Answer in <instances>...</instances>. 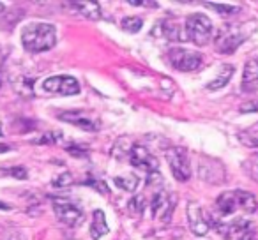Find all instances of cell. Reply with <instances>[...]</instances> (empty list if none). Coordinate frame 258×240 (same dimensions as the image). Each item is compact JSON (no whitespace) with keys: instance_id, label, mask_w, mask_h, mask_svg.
Listing matches in <instances>:
<instances>
[{"instance_id":"e575fe53","label":"cell","mask_w":258,"mask_h":240,"mask_svg":"<svg viewBox=\"0 0 258 240\" xmlns=\"http://www.w3.org/2000/svg\"><path fill=\"white\" fill-rule=\"evenodd\" d=\"M0 210H11V207H9V205H6V203H2V201H0Z\"/></svg>"},{"instance_id":"ba28073f","label":"cell","mask_w":258,"mask_h":240,"mask_svg":"<svg viewBox=\"0 0 258 240\" xmlns=\"http://www.w3.org/2000/svg\"><path fill=\"white\" fill-rule=\"evenodd\" d=\"M43 90L50 94H58V96H76L80 94V83L73 76H50L43 82Z\"/></svg>"},{"instance_id":"f546056e","label":"cell","mask_w":258,"mask_h":240,"mask_svg":"<svg viewBox=\"0 0 258 240\" xmlns=\"http://www.w3.org/2000/svg\"><path fill=\"white\" fill-rule=\"evenodd\" d=\"M237 240H258V235H256V231H253V229H246L244 233H240Z\"/></svg>"},{"instance_id":"d590c367","label":"cell","mask_w":258,"mask_h":240,"mask_svg":"<svg viewBox=\"0 0 258 240\" xmlns=\"http://www.w3.org/2000/svg\"><path fill=\"white\" fill-rule=\"evenodd\" d=\"M0 136H2V122H0Z\"/></svg>"},{"instance_id":"277c9868","label":"cell","mask_w":258,"mask_h":240,"mask_svg":"<svg viewBox=\"0 0 258 240\" xmlns=\"http://www.w3.org/2000/svg\"><path fill=\"white\" fill-rule=\"evenodd\" d=\"M168 60L172 64L173 69L182 72H191L200 69V65L204 64V57L202 53L193 50H184V48H172L168 51Z\"/></svg>"},{"instance_id":"8fae6325","label":"cell","mask_w":258,"mask_h":240,"mask_svg":"<svg viewBox=\"0 0 258 240\" xmlns=\"http://www.w3.org/2000/svg\"><path fill=\"white\" fill-rule=\"evenodd\" d=\"M151 36L166 37L168 41H187L186 27H184V30H182L175 22H159L158 25L152 29Z\"/></svg>"},{"instance_id":"4fadbf2b","label":"cell","mask_w":258,"mask_h":240,"mask_svg":"<svg viewBox=\"0 0 258 240\" xmlns=\"http://www.w3.org/2000/svg\"><path fill=\"white\" fill-rule=\"evenodd\" d=\"M240 89L242 92H256L258 90V57L247 60L244 65Z\"/></svg>"},{"instance_id":"ffe728a7","label":"cell","mask_w":258,"mask_h":240,"mask_svg":"<svg viewBox=\"0 0 258 240\" xmlns=\"http://www.w3.org/2000/svg\"><path fill=\"white\" fill-rule=\"evenodd\" d=\"M113 182L118 189L129 191V193H131V191H137L140 180H138V177H135V175H122V177H115Z\"/></svg>"},{"instance_id":"1f68e13d","label":"cell","mask_w":258,"mask_h":240,"mask_svg":"<svg viewBox=\"0 0 258 240\" xmlns=\"http://www.w3.org/2000/svg\"><path fill=\"white\" fill-rule=\"evenodd\" d=\"M131 6H149V8H158L156 2H145V0H129Z\"/></svg>"},{"instance_id":"9a60e30c","label":"cell","mask_w":258,"mask_h":240,"mask_svg":"<svg viewBox=\"0 0 258 240\" xmlns=\"http://www.w3.org/2000/svg\"><path fill=\"white\" fill-rule=\"evenodd\" d=\"M200 177L202 180L205 182H211V184H216V179L214 177H219V180H225V170L219 163L216 161H205V163H200Z\"/></svg>"},{"instance_id":"4dcf8cb0","label":"cell","mask_w":258,"mask_h":240,"mask_svg":"<svg viewBox=\"0 0 258 240\" xmlns=\"http://www.w3.org/2000/svg\"><path fill=\"white\" fill-rule=\"evenodd\" d=\"M240 111H242V113H247V111H258V101H253V103L242 104Z\"/></svg>"},{"instance_id":"83f0119b","label":"cell","mask_w":258,"mask_h":240,"mask_svg":"<svg viewBox=\"0 0 258 240\" xmlns=\"http://www.w3.org/2000/svg\"><path fill=\"white\" fill-rule=\"evenodd\" d=\"M163 184V177L159 172H151L147 177V186H161Z\"/></svg>"},{"instance_id":"3957f363","label":"cell","mask_w":258,"mask_h":240,"mask_svg":"<svg viewBox=\"0 0 258 240\" xmlns=\"http://www.w3.org/2000/svg\"><path fill=\"white\" fill-rule=\"evenodd\" d=\"M187 39L193 41L197 46H205L212 37V23L209 16L202 13H193L186 18Z\"/></svg>"},{"instance_id":"6da1fadb","label":"cell","mask_w":258,"mask_h":240,"mask_svg":"<svg viewBox=\"0 0 258 240\" xmlns=\"http://www.w3.org/2000/svg\"><path fill=\"white\" fill-rule=\"evenodd\" d=\"M57 43V29L51 23H29L22 32V44L30 53L48 51Z\"/></svg>"},{"instance_id":"cb8c5ba5","label":"cell","mask_w":258,"mask_h":240,"mask_svg":"<svg viewBox=\"0 0 258 240\" xmlns=\"http://www.w3.org/2000/svg\"><path fill=\"white\" fill-rule=\"evenodd\" d=\"M71 184H75V179H73V175L69 172L62 173V175L55 177V179L51 180V186H55V187H68V186H71Z\"/></svg>"},{"instance_id":"484cf974","label":"cell","mask_w":258,"mask_h":240,"mask_svg":"<svg viewBox=\"0 0 258 240\" xmlns=\"http://www.w3.org/2000/svg\"><path fill=\"white\" fill-rule=\"evenodd\" d=\"M6 175L15 177V179H18V180H25L27 177H29V172H27L23 166H15V168L6 170Z\"/></svg>"},{"instance_id":"5bb4252c","label":"cell","mask_w":258,"mask_h":240,"mask_svg":"<svg viewBox=\"0 0 258 240\" xmlns=\"http://www.w3.org/2000/svg\"><path fill=\"white\" fill-rule=\"evenodd\" d=\"M237 208H239V201H237L235 191H226V193L219 194V198L216 200V210L221 219H218V221H225V217L232 215Z\"/></svg>"},{"instance_id":"2e32d148","label":"cell","mask_w":258,"mask_h":240,"mask_svg":"<svg viewBox=\"0 0 258 240\" xmlns=\"http://www.w3.org/2000/svg\"><path fill=\"white\" fill-rule=\"evenodd\" d=\"M108 231H110V228H108L104 212L103 210H94L92 224H90V236H92L94 240H99V238H103Z\"/></svg>"},{"instance_id":"d6986e66","label":"cell","mask_w":258,"mask_h":240,"mask_svg":"<svg viewBox=\"0 0 258 240\" xmlns=\"http://www.w3.org/2000/svg\"><path fill=\"white\" fill-rule=\"evenodd\" d=\"M233 65H223V69H221V72H219L218 76H216L214 79H212L211 83H207V90H219V89H223L225 85H228V82H230V78L233 76Z\"/></svg>"},{"instance_id":"7c38bea8","label":"cell","mask_w":258,"mask_h":240,"mask_svg":"<svg viewBox=\"0 0 258 240\" xmlns=\"http://www.w3.org/2000/svg\"><path fill=\"white\" fill-rule=\"evenodd\" d=\"M58 118H60V120H64V122L80 127V129H85V131H97V129H99V124H97V120L87 117L83 111H64V113L58 115Z\"/></svg>"},{"instance_id":"603a6c76","label":"cell","mask_w":258,"mask_h":240,"mask_svg":"<svg viewBox=\"0 0 258 240\" xmlns=\"http://www.w3.org/2000/svg\"><path fill=\"white\" fill-rule=\"evenodd\" d=\"M127 210L133 215H142L145 210V198L144 196H135L129 200L127 203Z\"/></svg>"},{"instance_id":"d6a6232c","label":"cell","mask_w":258,"mask_h":240,"mask_svg":"<svg viewBox=\"0 0 258 240\" xmlns=\"http://www.w3.org/2000/svg\"><path fill=\"white\" fill-rule=\"evenodd\" d=\"M2 76H4V60L0 57V87H2Z\"/></svg>"},{"instance_id":"4316f807","label":"cell","mask_w":258,"mask_h":240,"mask_svg":"<svg viewBox=\"0 0 258 240\" xmlns=\"http://www.w3.org/2000/svg\"><path fill=\"white\" fill-rule=\"evenodd\" d=\"M66 150L71 155H75V157H87V152H89L85 147H82V145H69Z\"/></svg>"},{"instance_id":"836d02e7","label":"cell","mask_w":258,"mask_h":240,"mask_svg":"<svg viewBox=\"0 0 258 240\" xmlns=\"http://www.w3.org/2000/svg\"><path fill=\"white\" fill-rule=\"evenodd\" d=\"M9 150H11V147H9V145L0 143V154H4V152H9Z\"/></svg>"},{"instance_id":"e0dca14e","label":"cell","mask_w":258,"mask_h":240,"mask_svg":"<svg viewBox=\"0 0 258 240\" xmlns=\"http://www.w3.org/2000/svg\"><path fill=\"white\" fill-rule=\"evenodd\" d=\"M69 6H71L76 13L85 16L87 20L97 22V20L101 18V6L96 4V2H69Z\"/></svg>"},{"instance_id":"9c48e42d","label":"cell","mask_w":258,"mask_h":240,"mask_svg":"<svg viewBox=\"0 0 258 240\" xmlns=\"http://www.w3.org/2000/svg\"><path fill=\"white\" fill-rule=\"evenodd\" d=\"M53 212L64 224L68 226H76L82 222L83 219V210L75 203H69L64 200H55L53 201Z\"/></svg>"},{"instance_id":"8d00e7d4","label":"cell","mask_w":258,"mask_h":240,"mask_svg":"<svg viewBox=\"0 0 258 240\" xmlns=\"http://www.w3.org/2000/svg\"><path fill=\"white\" fill-rule=\"evenodd\" d=\"M2 8H4V6H2V4H0V9H2Z\"/></svg>"},{"instance_id":"30bf717a","label":"cell","mask_w":258,"mask_h":240,"mask_svg":"<svg viewBox=\"0 0 258 240\" xmlns=\"http://www.w3.org/2000/svg\"><path fill=\"white\" fill-rule=\"evenodd\" d=\"M129 163L135 168H140L144 172H158V159L151 154V150L142 145H133L131 147V154H129Z\"/></svg>"},{"instance_id":"d4e9b609","label":"cell","mask_w":258,"mask_h":240,"mask_svg":"<svg viewBox=\"0 0 258 240\" xmlns=\"http://www.w3.org/2000/svg\"><path fill=\"white\" fill-rule=\"evenodd\" d=\"M207 8H212L214 11L221 13V15H233V13H239V8L235 6H225V4H214V2H207Z\"/></svg>"},{"instance_id":"5b68a950","label":"cell","mask_w":258,"mask_h":240,"mask_svg":"<svg viewBox=\"0 0 258 240\" xmlns=\"http://www.w3.org/2000/svg\"><path fill=\"white\" fill-rule=\"evenodd\" d=\"M166 161L172 170V175L175 177V180L179 182H187L191 179V165L189 157H187V152L180 147L168 148L166 152Z\"/></svg>"},{"instance_id":"7402d4cb","label":"cell","mask_w":258,"mask_h":240,"mask_svg":"<svg viewBox=\"0 0 258 240\" xmlns=\"http://www.w3.org/2000/svg\"><path fill=\"white\" fill-rule=\"evenodd\" d=\"M239 140L242 141L244 145L247 147H258V133H256V127H251L247 131H242L239 134Z\"/></svg>"},{"instance_id":"ac0fdd59","label":"cell","mask_w":258,"mask_h":240,"mask_svg":"<svg viewBox=\"0 0 258 240\" xmlns=\"http://www.w3.org/2000/svg\"><path fill=\"white\" fill-rule=\"evenodd\" d=\"M235 194H237V201H239L240 210H244L246 214H253V212L258 210V201L251 193L242 191V189H235Z\"/></svg>"},{"instance_id":"7a4b0ae2","label":"cell","mask_w":258,"mask_h":240,"mask_svg":"<svg viewBox=\"0 0 258 240\" xmlns=\"http://www.w3.org/2000/svg\"><path fill=\"white\" fill-rule=\"evenodd\" d=\"M247 32L244 30V27L240 25H225L219 29L218 36L214 39V44H216V50L219 53H225V55H230L247 39Z\"/></svg>"},{"instance_id":"f1b7e54d","label":"cell","mask_w":258,"mask_h":240,"mask_svg":"<svg viewBox=\"0 0 258 240\" xmlns=\"http://www.w3.org/2000/svg\"><path fill=\"white\" fill-rule=\"evenodd\" d=\"M87 186H92L96 187V189H101V193H108V186L104 182H101V180H94V179H89L87 180Z\"/></svg>"},{"instance_id":"8992f818","label":"cell","mask_w":258,"mask_h":240,"mask_svg":"<svg viewBox=\"0 0 258 240\" xmlns=\"http://www.w3.org/2000/svg\"><path fill=\"white\" fill-rule=\"evenodd\" d=\"M177 198L170 191H156L151 201V214L154 219H161L163 222H168L172 219V214L175 210Z\"/></svg>"},{"instance_id":"52a82bcc","label":"cell","mask_w":258,"mask_h":240,"mask_svg":"<svg viewBox=\"0 0 258 240\" xmlns=\"http://www.w3.org/2000/svg\"><path fill=\"white\" fill-rule=\"evenodd\" d=\"M187 224L189 229L197 236H204L209 233L212 226V217L197 203V201H189L187 203Z\"/></svg>"},{"instance_id":"44dd1931","label":"cell","mask_w":258,"mask_h":240,"mask_svg":"<svg viewBox=\"0 0 258 240\" xmlns=\"http://www.w3.org/2000/svg\"><path fill=\"white\" fill-rule=\"evenodd\" d=\"M142 27H144V20L138 18V16H125V18L122 20V29L129 34L140 32Z\"/></svg>"}]
</instances>
